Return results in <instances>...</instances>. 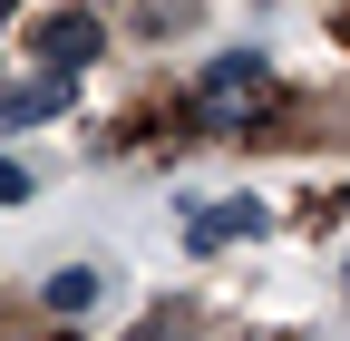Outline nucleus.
<instances>
[{"instance_id":"1","label":"nucleus","mask_w":350,"mask_h":341,"mask_svg":"<svg viewBox=\"0 0 350 341\" xmlns=\"http://www.w3.org/2000/svg\"><path fill=\"white\" fill-rule=\"evenodd\" d=\"M98 39H107V29H98V10H88V0H68V10H49V20H39V39H29V49L49 59V68H68V78H78L88 59H98Z\"/></svg>"},{"instance_id":"2","label":"nucleus","mask_w":350,"mask_h":341,"mask_svg":"<svg viewBox=\"0 0 350 341\" xmlns=\"http://www.w3.org/2000/svg\"><path fill=\"white\" fill-rule=\"evenodd\" d=\"M262 225H273V215H262L253 195H214V205H195V225H185V244H195V253H224V244H253Z\"/></svg>"},{"instance_id":"3","label":"nucleus","mask_w":350,"mask_h":341,"mask_svg":"<svg viewBox=\"0 0 350 341\" xmlns=\"http://www.w3.org/2000/svg\"><path fill=\"white\" fill-rule=\"evenodd\" d=\"M68 98H78V78H68V68H39V78H20V88H0V137H20V127L59 117Z\"/></svg>"},{"instance_id":"4","label":"nucleus","mask_w":350,"mask_h":341,"mask_svg":"<svg viewBox=\"0 0 350 341\" xmlns=\"http://www.w3.org/2000/svg\"><path fill=\"white\" fill-rule=\"evenodd\" d=\"M195 98H204L214 117H234V108H262V98H273V68H262L253 49H243V59H214V68H204V88H195Z\"/></svg>"},{"instance_id":"5","label":"nucleus","mask_w":350,"mask_h":341,"mask_svg":"<svg viewBox=\"0 0 350 341\" xmlns=\"http://www.w3.org/2000/svg\"><path fill=\"white\" fill-rule=\"evenodd\" d=\"M98 292H107L98 264H68V273H49V312H98Z\"/></svg>"},{"instance_id":"6","label":"nucleus","mask_w":350,"mask_h":341,"mask_svg":"<svg viewBox=\"0 0 350 341\" xmlns=\"http://www.w3.org/2000/svg\"><path fill=\"white\" fill-rule=\"evenodd\" d=\"M20 195H29V166H20L10 147H0V205H20Z\"/></svg>"},{"instance_id":"7","label":"nucleus","mask_w":350,"mask_h":341,"mask_svg":"<svg viewBox=\"0 0 350 341\" xmlns=\"http://www.w3.org/2000/svg\"><path fill=\"white\" fill-rule=\"evenodd\" d=\"M340 292H350V264H340Z\"/></svg>"},{"instance_id":"8","label":"nucleus","mask_w":350,"mask_h":341,"mask_svg":"<svg viewBox=\"0 0 350 341\" xmlns=\"http://www.w3.org/2000/svg\"><path fill=\"white\" fill-rule=\"evenodd\" d=\"M0 10H10V0H0Z\"/></svg>"}]
</instances>
